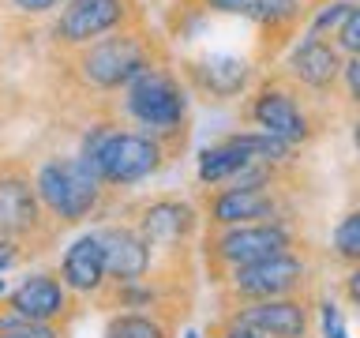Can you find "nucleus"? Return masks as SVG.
I'll return each instance as SVG.
<instances>
[{"mask_svg": "<svg viewBox=\"0 0 360 338\" xmlns=\"http://www.w3.org/2000/svg\"><path fill=\"white\" fill-rule=\"evenodd\" d=\"M68 0H0V19L8 30H27L38 23H49Z\"/></svg>", "mask_w": 360, "mask_h": 338, "instance_id": "obj_20", "label": "nucleus"}, {"mask_svg": "<svg viewBox=\"0 0 360 338\" xmlns=\"http://www.w3.org/2000/svg\"><path fill=\"white\" fill-rule=\"evenodd\" d=\"M292 252V230L285 222H252V225H233L218 230L207 241V256L225 270H240L252 263H263L270 256Z\"/></svg>", "mask_w": 360, "mask_h": 338, "instance_id": "obj_10", "label": "nucleus"}, {"mask_svg": "<svg viewBox=\"0 0 360 338\" xmlns=\"http://www.w3.org/2000/svg\"><path fill=\"white\" fill-rule=\"evenodd\" d=\"M342 68H345V53L334 45V38H311L300 34L297 42L285 49L281 61V75L289 83H297L304 94L319 98H334L342 90Z\"/></svg>", "mask_w": 360, "mask_h": 338, "instance_id": "obj_9", "label": "nucleus"}, {"mask_svg": "<svg viewBox=\"0 0 360 338\" xmlns=\"http://www.w3.org/2000/svg\"><path fill=\"white\" fill-rule=\"evenodd\" d=\"M131 27H146L139 0H68L45 23V45L49 53H72Z\"/></svg>", "mask_w": 360, "mask_h": 338, "instance_id": "obj_5", "label": "nucleus"}, {"mask_svg": "<svg viewBox=\"0 0 360 338\" xmlns=\"http://www.w3.org/2000/svg\"><path fill=\"white\" fill-rule=\"evenodd\" d=\"M349 8H353V0H326V4H319V8L308 15V23H304V34H311V38H334V34L342 30Z\"/></svg>", "mask_w": 360, "mask_h": 338, "instance_id": "obj_22", "label": "nucleus"}, {"mask_svg": "<svg viewBox=\"0 0 360 338\" xmlns=\"http://www.w3.org/2000/svg\"><path fill=\"white\" fill-rule=\"evenodd\" d=\"M34 184H38L41 207L49 211V218L56 225H72L90 218L101 207V196H105V184L94 169H86L79 158H45V162L34 169Z\"/></svg>", "mask_w": 360, "mask_h": 338, "instance_id": "obj_6", "label": "nucleus"}, {"mask_svg": "<svg viewBox=\"0 0 360 338\" xmlns=\"http://www.w3.org/2000/svg\"><path fill=\"white\" fill-rule=\"evenodd\" d=\"M207 11H221V15H236L248 19L252 27H259L263 34V49H259L255 64L274 61L281 49H289L292 38H300V27L308 23V11H304L297 0H199Z\"/></svg>", "mask_w": 360, "mask_h": 338, "instance_id": "obj_8", "label": "nucleus"}, {"mask_svg": "<svg viewBox=\"0 0 360 338\" xmlns=\"http://www.w3.org/2000/svg\"><path fill=\"white\" fill-rule=\"evenodd\" d=\"M233 323H244L263 338H304L311 323V312L300 297H274V301H248L236 304Z\"/></svg>", "mask_w": 360, "mask_h": 338, "instance_id": "obj_14", "label": "nucleus"}, {"mask_svg": "<svg viewBox=\"0 0 360 338\" xmlns=\"http://www.w3.org/2000/svg\"><path fill=\"white\" fill-rule=\"evenodd\" d=\"M184 338H199V334H195V331H184Z\"/></svg>", "mask_w": 360, "mask_h": 338, "instance_id": "obj_34", "label": "nucleus"}, {"mask_svg": "<svg viewBox=\"0 0 360 338\" xmlns=\"http://www.w3.org/2000/svg\"><path fill=\"white\" fill-rule=\"evenodd\" d=\"M252 165V158H248L240 146H236L229 135L225 139H218L214 146H207V151L199 154V165H195V177H199V184H229V180L236 173H244V169Z\"/></svg>", "mask_w": 360, "mask_h": 338, "instance_id": "obj_19", "label": "nucleus"}, {"mask_svg": "<svg viewBox=\"0 0 360 338\" xmlns=\"http://www.w3.org/2000/svg\"><path fill=\"white\" fill-rule=\"evenodd\" d=\"M342 98L360 113V56H345V68H342Z\"/></svg>", "mask_w": 360, "mask_h": 338, "instance_id": "obj_26", "label": "nucleus"}, {"mask_svg": "<svg viewBox=\"0 0 360 338\" xmlns=\"http://www.w3.org/2000/svg\"><path fill=\"white\" fill-rule=\"evenodd\" d=\"M176 72L191 94L207 101L248 98L252 87L259 83V64L233 53H207V56H195V61H180Z\"/></svg>", "mask_w": 360, "mask_h": 338, "instance_id": "obj_11", "label": "nucleus"}, {"mask_svg": "<svg viewBox=\"0 0 360 338\" xmlns=\"http://www.w3.org/2000/svg\"><path fill=\"white\" fill-rule=\"evenodd\" d=\"M60 282L75 297H98L109 286V267H105V248L98 233H83L68 244L60 259Z\"/></svg>", "mask_w": 360, "mask_h": 338, "instance_id": "obj_17", "label": "nucleus"}, {"mask_svg": "<svg viewBox=\"0 0 360 338\" xmlns=\"http://www.w3.org/2000/svg\"><path fill=\"white\" fill-rule=\"evenodd\" d=\"M176 146L180 143H169L154 132L131 128V124H124L117 117H101L86 128L75 158L86 169H94L105 188H131L146 177H154Z\"/></svg>", "mask_w": 360, "mask_h": 338, "instance_id": "obj_2", "label": "nucleus"}, {"mask_svg": "<svg viewBox=\"0 0 360 338\" xmlns=\"http://www.w3.org/2000/svg\"><path fill=\"white\" fill-rule=\"evenodd\" d=\"M158 64H169V56L162 38L150 34V27L109 34V38L72 53H49V68L60 79V90L90 101L124 94L143 72H150Z\"/></svg>", "mask_w": 360, "mask_h": 338, "instance_id": "obj_1", "label": "nucleus"}, {"mask_svg": "<svg viewBox=\"0 0 360 338\" xmlns=\"http://www.w3.org/2000/svg\"><path fill=\"white\" fill-rule=\"evenodd\" d=\"M53 237V218L41 207L34 173L15 158L0 162V241L19 248H38Z\"/></svg>", "mask_w": 360, "mask_h": 338, "instance_id": "obj_7", "label": "nucleus"}, {"mask_svg": "<svg viewBox=\"0 0 360 338\" xmlns=\"http://www.w3.org/2000/svg\"><path fill=\"white\" fill-rule=\"evenodd\" d=\"M19 256H22V248H19V244L0 241V275H4L8 267H15V263H19Z\"/></svg>", "mask_w": 360, "mask_h": 338, "instance_id": "obj_30", "label": "nucleus"}, {"mask_svg": "<svg viewBox=\"0 0 360 338\" xmlns=\"http://www.w3.org/2000/svg\"><path fill=\"white\" fill-rule=\"evenodd\" d=\"M4 297H8V282L0 278V301H4Z\"/></svg>", "mask_w": 360, "mask_h": 338, "instance_id": "obj_32", "label": "nucleus"}, {"mask_svg": "<svg viewBox=\"0 0 360 338\" xmlns=\"http://www.w3.org/2000/svg\"><path fill=\"white\" fill-rule=\"evenodd\" d=\"M214 338H263L259 331H252V327H244V323H233V320H225L218 331H214Z\"/></svg>", "mask_w": 360, "mask_h": 338, "instance_id": "obj_29", "label": "nucleus"}, {"mask_svg": "<svg viewBox=\"0 0 360 338\" xmlns=\"http://www.w3.org/2000/svg\"><path fill=\"white\" fill-rule=\"evenodd\" d=\"M342 293H345V301L353 304V308H360V263L342 278Z\"/></svg>", "mask_w": 360, "mask_h": 338, "instance_id": "obj_28", "label": "nucleus"}, {"mask_svg": "<svg viewBox=\"0 0 360 338\" xmlns=\"http://www.w3.org/2000/svg\"><path fill=\"white\" fill-rule=\"evenodd\" d=\"M105 338H169V327L150 312H120L109 320Z\"/></svg>", "mask_w": 360, "mask_h": 338, "instance_id": "obj_21", "label": "nucleus"}, {"mask_svg": "<svg viewBox=\"0 0 360 338\" xmlns=\"http://www.w3.org/2000/svg\"><path fill=\"white\" fill-rule=\"evenodd\" d=\"M281 199L274 188H218L207 199V222L218 230L252 222H278Z\"/></svg>", "mask_w": 360, "mask_h": 338, "instance_id": "obj_13", "label": "nucleus"}, {"mask_svg": "<svg viewBox=\"0 0 360 338\" xmlns=\"http://www.w3.org/2000/svg\"><path fill=\"white\" fill-rule=\"evenodd\" d=\"M0 338H60V327L22 320V315H15L11 308H0Z\"/></svg>", "mask_w": 360, "mask_h": 338, "instance_id": "obj_24", "label": "nucleus"}, {"mask_svg": "<svg viewBox=\"0 0 360 338\" xmlns=\"http://www.w3.org/2000/svg\"><path fill=\"white\" fill-rule=\"evenodd\" d=\"M199 214L191 211V203H180V199H154L139 211V222L135 230L146 237V244L154 252H169V248H180L195 230Z\"/></svg>", "mask_w": 360, "mask_h": 338, "instance_id": "obj_18", "label": "nucleus"}, {"mask_svg": "<svg viewBox=\"0 0 360 338\" xmlns=\"http://www.w3.org/2000/svg\"><path fill=\"white\" fill-rule=\"evenodd\" d=\"M4 34H8V27H4V19H0V45H4Z\"/></svg>", "mask_w": 360, "mask_h": 338, "instance_id": "obj_33", "label": "nucleus"}, {"mask_svg": "<svg viewBox=\"0 0 360 338\" xmlns=\"http://www.w3.org/2000/svg\"><path fill=\"white\" fill-rule=\"evenodd\" d=\"M4 308H11L15 315H22V320L60 327L68 320V312H72V289H68L56 275H30L4 297Z\"/></svg>", "mask_w": 360, "mask_h": 338, "instance_id": "obj_15", "label": "nucleus"}, {"mask_svg": "<svg viewBox=\"0 0 360 338\" xmlns=\"http://www.w3.org/2000/svg\"><path fill=\"white\" fill-rule=\"evenodd\" d=\"M334 45L345 56H360V0H353V8H349L342 30L334 34Z\"/></svg>", "mask_w": 360, "mask_h": 338, "instance_id": "obj_25", "label": "nucleus"}, {"mask_svg": "<svg viewBox=\"0 0 360 338\" xmlns=\"http://www.w3.org/2000/svg\"><path fill=\"white\" fill-rule=\"evenodd\" d=\"M349 135H353V146H356V154H360V113L353 117V124H349Z\"/></svg>", "mask_w": 360, "mask_h": 338, "instance_id": "obj_31", "label": "nucleus"}, {"mask_svg": "<svg viewBox=\"0 0 360 338\" xmlns=\"http://www.w3.org/2000/svg\"><path fill=\"white\" fill-rule=\"evenodd\" d=\"M101 248H105V267L112 286H128V282H143L154 267V248L135 225H101L98 230Z\"/></svg>", "mask_w": 360, "mask_h": 338, "instance_id": "obj_16", "label": "nucleus"}, {"mask_svg": "<svg viewBox=\"0 0 360 338\" xmlns=\"http://www.w3.org/2000/svg\"><path fill=\"white\" fill-rule=\"evenodd\" d=\"M330 248H334V256L342 259V263H353V267L360 263V207L349 211L345 218L334 225Z\"/></svg>", "mask_w": 360, "mask_h": 338, "instance_id": "obj_23", "label": "nucleus"}, {"mask_svg": "<svg viewBox=\"0 0 360 338\" xmlns=\"http://www.w3.org/2000/svg\"><path fill=\"white\" fill-rule=\"evenodd\" d=\"M188 101H191V90L184 87L180 72H173L169 64H158L150 72H143L120 94V117H124V124H131V128L154 132L169 143L184 146Z\"/></svg>", "mask_w": 360, "mask_h": 338, "instance_id": "obj_3", "label": "nucleus"}, {"mask_svg": "<svg viewBox=\"0 0 360 338\" xmlns=\"http://www.w3.org/2000/svg\"><path fill=\"white\" fill-rule=\"evenodd\" d=\"M244 120L255 132H266L289 146H308L323 132V117L315 113V98L289 83L281 72L259 79L244 98Z\"/></svg>", "mask_w": 360, "mask_h": 338, "instance_id": "obj_4", "label": "nucleus"}, {"mask_svg": "<svg viewBox=\"0 0 360 338\" xmlns=\"http://www.w3.org/2000/svg\"><path fill=\"white\" fill-rule=\"evenodd\" d=\"M308 282V259L300 252H281L263 263L229 270V293L240 304L248 301H274V297H297Z\"/></svg>", "mask_w": 360, "mask_h": 338, "instance_id": "obj_12", "label": "nucleus"}, {"mask_svg": "<svg viewBox=\"0 0 360 338\" xmlns=\"http://www.w3.org/2000/svg\"><path fill=\"white\" fill-rule=\"evenodd\" d=\"M319 320H323V338H349L345 320H342V312H338L334 301H323L319 304Z\"/></svg>", "mask_w": 360, "mask_h": 338, "instance_id": "obj_27", "label": "nucleus"}]
</instances>
